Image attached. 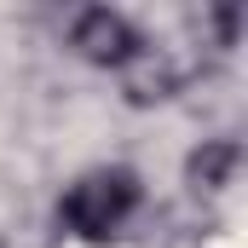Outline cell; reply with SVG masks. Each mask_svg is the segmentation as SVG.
<instances>
[{
    "mask_svg": "<svg viewBox=\"0 0 248 248\" xmlns=\"http://www.w3.org/2000/svg\"><path fill=\"white\" fill-rule=\"evenodd\" d=\"M69 46H75L87 63H104V69H127V63L144 52L139 29L127 23L122 12H110V6H93V12H81V17L69 23Z\"/></svg>",
    "mask_w": 248,
    "mask_h": 248,
    "instance_id": "7a4b0ae2",
    "label": "cell"
},
{
    "mask_svg": "<svg viewBox=\"0 0 248 248\" xmlns=\"http://www.w3.org/2000/svg\"><path fill=\"white\" fill-rule=\"evenodd\" d=\"M231 168H237V144H208V150H196L190 156V185L202 190H219L225 179H231Z\"/></svg>",
    "mask_w": 248,
    "mask_h": 248,
    "instance_id": "3957f363",
    "label": "cell"
},
{
    "mask_svg": "<svg viewBox=\"0 0 248 248\" xmlns=\"http://www.w3.org/2000/svg\"><path fill=\"white\" fill-rule=\"evenodd\" d=\"M133 208H139V179L127 168H93V173H81L75 185L63 190L58 219L75 237L104 243V237H116L127 219H133Z\"/></svg>",
    "mask_w": 248,
    "mask_h": 248,
    "instance_id": "6da1fadb",
    "label": "cell"
}]
</instances>
